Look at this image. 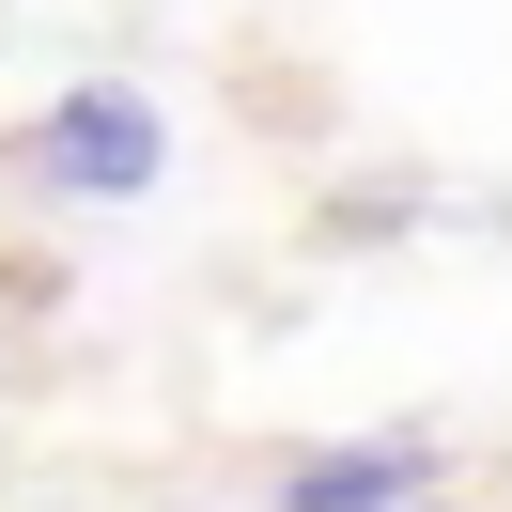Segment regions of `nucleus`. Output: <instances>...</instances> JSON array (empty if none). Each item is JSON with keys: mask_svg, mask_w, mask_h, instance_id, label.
Segmentation results:
<instances>
[{"mask_svg": "<svg viewBox=\"0 0 512 512\" xmlns=\"http://www.w3.org/2000/svg\"><path fill=\"white\" fill-rule=\"evenodd\" d=\"M32 171H47L63 202H140V187L171 171V125H156V94L94 78V94H63V109L32 125Z\"/></svg>", "mask_w": 512, "mask_h": 512, "instance_id": "obj_1", "label": "nucleus"}, {"mask_svg": "<svg viewBox=\"0 0 512 512\" xmlns=\"http://www.w3.org/2000/svg\"><path fill=\"white\" fill-rule=\"evenodd\" d=\"M404 497H435V450L419 435H326V450H295L264 481V512H404Z\"/></svg>", "mask_w": 512, "mask_h": 512, "instance_id": "obj_2", "label": "nucleus"}, {"mask_svg": "<svg viewBox=\"0 0 512 512\" xmlns=\"http://www.w3.org/2000/svg\"><path fill=\"white\" fill-rule=\"evenodd\" d=\"M404 512H435V497H404Z\"/></svg>", "mask_w": 512, "mask_h": 512, "instance_id": "obj_3", "label": "nucleus"}]
</instances>
